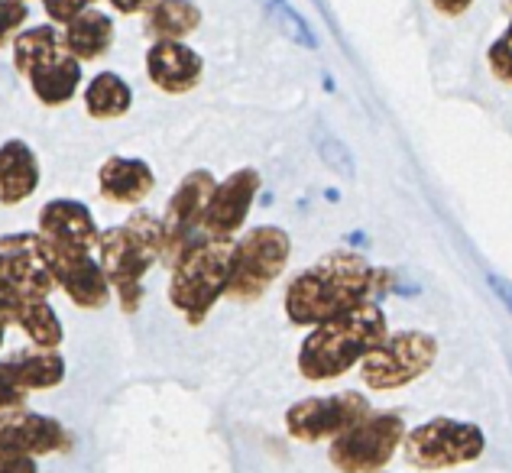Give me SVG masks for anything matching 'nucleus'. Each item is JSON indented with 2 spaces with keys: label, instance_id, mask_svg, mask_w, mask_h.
<instances>
[{
  "label": "nucleus",
  "instance_id": "f257e3e1",
  "mask_svg": "<svg viewBox=\"0 0 512 473\" xmlns=\"http://www.w3.org/2000/svg\"><path fill=\"white\" fill-rule=\"evenodd\" d=\"M383 279L386 273L363 260L360 253H328L289 282L286 315L292 324L315 328L321 321L373 302Z\"/></svg>",
  "mask_w": 512,
  "mask_h": 473
},
{
  "label": "nucleus",
  "instance_id": "f03ea898",
  "mask_svg": "<svg viewBox=\"0 0 512 473\" xmlns=\"http://www.w3.org/2000/svg\"><path fill=\"white\" fill-rule=\"evenodd\" d=\"M386 334L389 324L376 302L350 308L338 318L315 324L299 347V373L312 383L338 380L350 367H357L376 344H383Z\"/></svg>",
  "mask_w": 512,
  "mask_h": 473
},
{
  "label": "nucleus",
  "instance_id": "7ed1b4c3",
  "mask_svg": "<svg viewBox=\"0 0 512 473\" xmlns=\"http://www.w3.org/2000/svg\"><path fill=\"white\" fill-rule=\"evenodd\" d=\"M159 256H163V218L150 211H137L133 218L98 237V263L127 315L140 308L143 276L150 273Z\"/></svg>",
  "mask_w": 512,
  "mask_h": 473
},
{
  "label": "nucleus",
  "instance_id": "20e7f679",
  "mask_svg": "<svg viewBox=\"0 0 512 473\" xmlns=\"http://www.w3.org/2000/svg\"><path fill=\"white\" fill-rule=\"evenodd\" d=\"M231 253H234V240L201 237L172 263L169 302L179 308L188 324L205 321L211 308L227 292Z\"/></svg>",
  "mask_w": 512,
  "mask_h": 473
},
{
  "label": "nucleus",
  "instance_id": "39448f33",
  "mask_svg": "<svg viewBox=\"0 0 512 473\" xmlns=\"http://www.w3.org/2000/svg\"><path fill=\"white\" fill-rule=\"evenodd\" d=\"M292 240L282 227L263 224L253 227L247 237L234 243L231 253V276H227V292L237 302H253L273 286L289 263Z\"/></svg>",
  "mask_w": 512,
  "mask_h": 473
},
{
  "label": "nucleus",
  "instance_id": "423d86ee",
  "mask_svg": "<svg viewBox=\"0 0 512 473\" xmlns=\"http://www.w3.org/2000/svg\"><path fill=\"white\" fill-rule=\"evenodd\" d=\"M406 438L399 412H367L331 441L328 461L341 473H380Z\"/></svg>",
  "mask_w": 512,
  "mask_h": 473
},
{
  "label": "nucleus",
  "instance_id": "0eeeda50",
  "mask_svg": "<svg viewBox=\"0 0 512 473\" xmlns=\"http://www.w3.org/2000/svg\"><path fill=\"white\" fill-rule=\"evenodd\" d=\"M435 357H438V341L431 334L396 331L386 334L383 344H376L360 360V376L376 393H389V389H402L419 380V376H425Z\"/></svg>",
  "mask_w": 512,
  "mask_h": 473
},
{
  "label": "nucleus",
  "instance_id": "6e6552de",
  "mask_svg": "<svg viewBox=\"0 0 512 473\" xmlns=\"http://www.w3.org/2000/svg\"><path fill=\"white\" fill-rule=\"evenodd\" d=\"M483 448H487V438H483L480 425L457 422V418H431L402 438L409 467L419 470H451L474 464Z\"/></svg>",
  "mask_w": 512,
  "mask_h": 473
},
{
  "label": "nucleus",
  "instance_id": "1a4fd4ad",
  "mask_svg": "<svg viewBox=\"0 0 512 473\" xmlns=\"http://www.w3.org/2000/svg\"><path fill=\"white\" fill-rule=\"evenodd\" d=\"M214 175L208 169L188 172L179 182V188L172 192L166 214H163V260L169 266L192 247L195 240H201V218H205L208 198L214 192Z\"/></svg>",
  "mask_w": 512,
  "mask_h": 473
},
{
  "label": "nucleus",
  "instance_id": "9d476101",
  "mask_svg": "<svg viewBox=\"0 0 512 473\" xmlns=\"http://www.w3.org/2000/svg\"><path fill=\"white\" fill-rule=\"evenodd\" d=\"M370 412V402L363 393H334L295 402L286 412V431L302 444H315L325 438H338L341 431L357 425Z\"/></svg>",
  "mask_w": 512,
  "mask_h": 473
},
{
  "label": "nucleus",
  "instance_id": "9b49d317",
  "mask_svg": "<svg viewBox=\"0 0 512 473\" xmlns=\"http://www.w3.org/2000/svg\"><path fill=\"white\" fill-rule=\"evenodd\" d=\"M39 247H43V260L52 282L65 295L78 305V308H104L111 299V286H107V276L101 263L94 260L91 250H75V247H62V243H49L39 237Z\"/></svg>",
  "mask_w": 512,
  "mask_h": 473
},
{
  "label": "nucleus",
  "instance_id": "f8f14e48",
  "mask_svg": "<svg viewBox=\"0 0 512 473\" xmlns=\"http://www.w3.org/2000/svg\"><path fill=\"white\" fill-rule=\"evenodd\" d=\"M72 448V435L52 415H36L23 409H0V454L39 457Z\"/></svg>",
  "mask_w": 512,
  "mask_h": 473
},
{
  "label": "nucleus",
  "instance_id": "ddd939ff",
  "mask_svg": "<svg viewBox=\"0 0 512 473\" xmlns=\"http://www.w3.org/2000/svg\"><path fill=\"white\" fill-rule=\"evenodd\" d=\"M256 192H260V172L256 169H237L224 182L214 185L205 218H201V237L231 240L244 227Z\"/></svg>",
  "mask_w": 512,
  "mask_h": 473
},
{
  "label": "nucleus",
  "instance_id": "4468645a",
  "mask_svg": "<svg viewBox=\"0 0 512 473\" xmlns=\"http://www.w3.org/2000/svg\"><path fill=\"white\" fill-rule=\"evenodd\" d=\"M0 279L23 295H46L56 289L52 282L43 247H39V234H4L0 237Z\"/></svg>",
  "mask_w": 512,
  "mask_h": 473
},
{
  "label": "nucleus",
  "instance_id": "2eb2a0df",
  "mask_svg": "<svg viewBox=\"0 0 512 473\" xmlns=\"http://www.w3.org/2000/svg\"><path fill=\"white\" fill-rule=\"evenodd\" d=\"M201 69L205 62L201 56L185 46L182 39H156L146 52V72H150V81L166 94H185L192 91L201 81Z\"/></svg>",
  "mask_w": 512,
  "mask_h": 473
},
{
  "label": "nucleus",
  "instance_id": "dca6fc26",
  "mask_svg": "<svg viewBox=\"0 0 512 473\" xmlns=\"http://www.w3.org/2000/svg\"><path fill=\"white\" fill-rule=\"evenodd\" d=\"M39 237L49 243H62V247L75 250H94L98 247V224H94L88 205L75 198H52L49 205L39 211Z\"/></svg>",
  "mask_w": 512,
  "mask_h": 473
},
{
  "label": "nucleus",
  "instance_id": "f3484780",
  "mask_svg": "<svg viewBox=\"0 0 512 473\" xmlns=\"http://www.w3.org/2000/svg\"><path fill=\"white\" fill-rule=\"evenodd\" d=\"M153 185H156V175L143 159L111 156V159H104V166L98 169L101 195L107 201H114V205H140V201L153 192Z\"/></svg>",
  "mask_w": 512,
  "mask_h": 473
},
{
  "label": "nucleus",
  "instance_id": "a211bd4d",
  "mask_svg": "<svg viewBox=\"0 0 512 473\" xmlns=\"http://www.w3.org/2000/svg\"><path fill=\"white\" fill-rule=\"evenodd\" d=\"M39 185L36 153L23 140H7L0 146V205H20Z\"/></svg>",
  "mask_w": 512,
  "mask_h": 473
},
{
  "label": "nucleus",
  "instance_id": "6ab92c4d",
  "mask_svg": "<svg viewBox=\"0 0 512 473\" xmlns=\"http://www.w3.org/2000/svg\"><path fill=\"white\" fill-rule=\"evenodd\" d=\"M114 43V23L101 10H85L78 13L72 23H65L62 33V49L75 56L78 62H91L107 56V49Z\"/></svg>",
  "mask_w": 512,
  "mask_h": 473
},
{
  "label": "nucleus",
  "instance_id": "aec40b11",
  "mask_svg": "<svg viewBox=\"0 0 512 473\" xmlns=\"http://www.w3.org/2000/svg\"><path fill=\"white\" fill-rule=\"evenodd\" d=\"M26 78H30L36 101H43L46 107H59L65 101H72L78 85H82V62L62 49L56 59L39 65V69H33Z\"/></svg>",
  "mask_w": 512,
  "mask_h": 473
},
{
  "label": "nucleus",
  "instance_id": "412c9836",
  "mask_svg": "<svg viewBox=\"0 0 512 473\" xmlns=\"http://www.w3.org/2000/svg\"><path fill=\"white\" fill-rule=\"evenodd\" d=\"M7 367L23 393H30V389H52L65 380V360L56 350H46V347L20 350V354H13L7 360Z\"/></svg>",
  "mask_w": 512,
  "mask_h": 473
},
{
  "label": "nucleus",
  "instance_id": "4be33fe9",
  "mask_svg": "<svg viewBox=\"0 0 512 473\" xmlns=\"http://www.w3.org/2000/svg\"><path fill=\"white\" fill-rule=\"evenodd\" d=\"M201 26V10L192 0H156L146 10V33L156 39H185Z\"/></svg>",
  "mask_w": 512,
  "mask_h": 473
},
{
  "label": "nucleus",
  "instance_id": "5701e85b",
  "mask_svg": "<svg viewBox=\"0 0 512 473\" xmlns=\"http://www.w3.org/2000/svg\"><path fill=\"white\" fill-rule=\"evenodd\" d=\"M133 104V91L130 85L120 75L114 72H101L88 81L85 88V107L91 117L98 120H114V117H124Z\"/></svg>",
  "mask_w": 512,
  "mask_h": 473
},
{
  "label": "nucleus",
  "instance_id": "b1692460",
  "mask_svg": "<svg viewBox=\"0 0 512 473\" xmlns=\"http://www.w3.org/2000/svg\"><path fill=\"white\" fill-rule=\"evenodd\" d=\"M62 52V36L56 26H36V30H23L13 39V69L20 75H30L39 65L56 59Z\"/></svg>",
  "mask_w": 512,
  "mask_h": 473
},
{
  "label": "nucleus",
  "instance_id": "393cba45",
  "mask_svg": "<svg viewBox=\"0 0 512 473\" xmlns=\"http://www.w3.org/2000/svg\"><path fill=\"white\" fill-rule=\"evenodd\" d=\"M17 324L26 331V337L36 344V347H46V350H56L62 344V321L52 312V305L39 295H26L23 308H20V318Z\"/></svg>",
  "mask_w": 512,
  "mask_h": 473
},
{
  "label": "nucleus",
  "instance_id": "a878e982",
  "mask_svg": "<svg viewBox=\"0 0 512 473\" xmlns=\"http://www.w3.org/2000/svg\"><path fill=\"white\" fill-rule=\"evenodd\" d=\"M487 59H490V72L500 81H506V85H512V23L506 26V33L490 46Z\"/></svg>",
  "mask_w": 512,
  "mask_h": 473
},
{
  "label": "nucleus",
  "instance_id": "bb28decb",
  "mask_svg": "<svg viewBox=\"0 0 512 473\" xmlns=\"http://www.w3.org/2000/svg\"><path fill=\"white\" fill-rule=\"evenodd\" d=\"M30 17V7L26 0H0V46H7L17 30Z\"/></svg>",
  "mask_w": 512,
  "mask_h": 473
},
{
  "label": "nucleus",
  "instance_id": "cd10ccee",
  "mask_svg": "<svg viewBox=\"0 0 512 473\" xmlns=\"http://www.w3.org/2000/svg\"><path fill=\"white\" fill-rule=\"evenodd\" d=\"M43 7L49 13L52 23H72L78 13H85L91 7V0H43Z\"/></svg>",
  "mask_w": 512,
  "mask_h": 473
},
{
  "label": "nucleus",
  "instance_id": "c85d7f7f",
  "mask_svg": "<svg viewBox=\"0 0 512 473\" xmlns=\"http://www.w3.org/2000/svg\"><path fill=\"white\" fill-rule=\"evenodd\" d=\"M23 399H26V393L20 389V383L13 380V373L4 360L0 363V409H20Z\"/></svg>",
  "mask_w": 512,
  "mask_h": 473
},
{
  "label": "nucleus",
  "instance_id": "c756f323",
  "mask_svg": "<svg viewBox=\"0 0 512 473\" xmlns=\"http://www.w3.org/2000/svg\"><path fill=\"white\" fill-rule=\"evenodd\" d=\"M23 299H26L23 292H17L13 286H7L4 279H0V324H17Z\"/></svg>",
  "mask_w": 512,
  "mask_h": 473
},
{
  "label": "nucleus",
  "instance_id": "7c9ffc66",
  "mask_svg": "<svg viewBox=\"0 0 512 473\" xmlns=\"http://www.w3.org/2000/svg\"><path fill=\"white\" fill-rule=\"evenodd\" d=\"M0 473H36V461H33V457L0 454Z\"/></svg>",
  "mask_w": 512,
  "mask_h": 473
},
{
  "label": "nucleus",
  "instance_id": "2f4dec72",
  "mask_svg": "<svg viewBox=\"0 0 512 473\" xmlns=\"http://www.w3.org/2000/svg\"><path fill=\"white\" fill-rule=\"evenodd\" d=\"M431 4H435V10L448 13V17H457V13L470 10V4H474V0H431Z\"/></svg>",
  "mask_w": 512,
  "mask_h": 473
},
{
  "label": "nucleus",
  "instance_id": "473e14b6",
  "mask_svg": "<svg viewBox=\"0 0 512 473\" xmlns=\"http://www.w3.org/2000/svg\"><path fill=\"white\" fill-rule=\"evenodd\" d=\"M94 4V0H91ZM156 0H111V7L120 10V13H140V10H150Z\"/></svg>",
  "mask_w": 512,
  "mask_h": 473
},
{
  "label": "nucleus",
  "instance_id": "72a5a7b5",
  "mask_svg": "<svg viewBox=\"0 0 512 473\" xmlns=\"http://www.w3.org/2000/svg\"><path fill=\"white\" fill-rule=\"evenodd\" d=\"M490 286H493V292L500 295V299L506 302V308L512 312V282H506L503 276H490Z\"/></svg>",
  "mask_w": 512,
  "mask_h": 473
},
{
  "label": "nucleus",
  "instance_id": "f704fd0d",
  "mask_svg": "<svg viewBox=\"0 0 512 473\" xmlns=\"http://www.w3.org/2000/svg\"><path fill=\"white\" fill-rule=\"evenodd\" d=\"M260 4H263V7H266L269 13H273V10H279L282 4H286V0H260Z\"/></svg>",
  "mask_w": 512,
  "mask_h": 473
},
{
  "label": "nucleus",
  "instance_id": "c9c22d12",
  "mask_svg": "<svg viewBox=\"0 0 512 473\" xmlns=\"http://www.w3.org/2000/svg\"><path fill=\"white\" fill-rule=\"evenodd\" d=\"M4 331H7V324H0V347H4Z\"/></svg>",
  "mask_w": 512,
  "mask_h": 473
},
{
  "label": "nucleus",
  "instance_id": "e433bc0d",
  "mask_svg": "<svg viewBox=\"0 0 512 473\" xmlns=\"http://www.w3.org/2000/svg\"><path fill=\"white\" fill-rule=\"evenodd\" d=\"M506 4H509V7H512V0H506Z\"/></svg>",
  "mask_w": 512,
  "mask_h": 473
}]
</instances>
